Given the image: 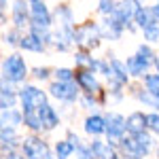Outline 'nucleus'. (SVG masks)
Here are the masks:
<instances>
[{"instance_id":"1","label":"nucleus","mask_w":159,"mask_h":159,"mask_svg":"<svg viewBox=\"0 0 159 159\" xmlns=\"http://www.w3.org/2000/svg\"><path fill=\"white\" fill-rule=\"evenodd\" d=\"M19 98H21V106L25 110H40L45 104H47V96L45 91H40L36 87H24L19 91Z\"/></svg>"},{"instance_id":"2","label":"nucleus","mask_w":159,"mask_h":159,"mask_svg":"<svg viewBox=\"0 0 159 159\" xmlns=\"http://www.w3.org/2000/svg\"><path fill=\"white\" fill-rule=\"evenodd\" d=\"M100 28H96L93 24H85L76 28V45L83 49H96L100 45Z\"/></svg>"},{"instance_id":"3","label":"nucleus","mask_w":159,"mask_h":159,"mask_svg":"<svg viewBox=\"0 0 159 159\" xmlns=\"http://www.w3.org/2000/svg\"><path fill=\"white\" fill-rule=\"evenodd\" d=\"M11 81V83H19L25 79V61L19 55H9L4 60V81Z\"/></svg>"},{"instance_id":"4","label":"nucleus","mask_w":159,"mask_h":159,"mask_svg":"<svg viewBox=\"0 0 159 159\" xmlns=\"http://www.w3.org/2000/svg\"><path fill=\"white\" fill-rule=\"evenodd\" d=\"M21 148H24V155L28 159H47L49 157L47 144L43 140H38V138H25Z\"/></svg>"},{"instance_id":"5","label":"nucleus","mask_w":159,"mask_h":159,"mask_svg":"<svg viewBox=\"0 0 159 159\" xmlns=\"http://www.w3.org/2000/svg\"><path fill=\"white\" fill-rule=\"evenodd\" d=\"M140 11V4H138V0H121L119 4H117V9H115V17L123 21L125 25H129L132 19H136V13ZM132 28V25H129Z\"/></svg>"},{"instance_id":"6","label":"nucleus","mask_w":159,"mask_h":159,"mask_svg":"<svg viewBox=\"0 0 159 159\" xmlns=\"http://www.w3.org/2000/svg\"><path fill=\"white\" fill-rule=\"evenodd\" d=\"M125 129H127V121L123 119L121 115L110 112L108 117H106V134H108V138L119 140V138L125 134Z\"/></svg>"},{"instance_id":"7","label":"nucleus","mask_w":159,"mask_h":159,"mask_svg":"<svg viewBox=\"0 0 159 159\" xmlns=\"http://www.w3.org/2000/svg\"><path fill=\"white\" fill-rule=\"evenodd\" d=\"M51 96L57 100H64V102H72V100H76V96H79V91H76V85H74L72 81L70 83H53L51 85Z\"/></svg>"},{"instance_id":"8","label":"nucleus","mask_w":159,"mask_h":159,"mask_svg":"<svg viewBox=\"0 0 159 159\" xmlns=\"http://www.w3.org/2000/svg\"><path fill=\"white\" fill-rule=\"evenodd\" d=\"M127 66L121 64L119 60H110V72H108V81L115 87H121L127 83Z\"/></svg>"},{"instance_id":"9","label":"nucleus","mask_w":159,"mask_h":159,"mask_svg":"<svg viewBox=\"0 0 159 159\" xmlns=\"http://www.w3.org/2000/svg\"><path fill=\"white\" fill-rule=\"evenodd\" d=\"M32 24L43 25V28H49L51 25L49 9H47L45 2H40V0H34V2H32Z\"/></svg>"},{"instance_id":"10","label":"nucleus","mask_w":159,"mask_h":159,"mask_svg":"<svg viewBox=\"0 0 159 159\" xmlns=\"http://www.w3.org/2000/svg\"><path fill=\"white\" fill-rule=\"evenodd\" d=\"M123 28H125V24H123V21H119V19H117L115 15H110L108 19H106V21L102 24L100 32H102V34H104L106 38H112V40H115V38H119V36H121Z\"/></svg>"},{"instance_id":"11","label":"nucleus","mask_w":159,"mask_h":159,"mask_svg":"<svg viewBox=\"0 0 159 159\" xmlns=\"http://www.w3.org/2000/svg\"><path fill=\"white\" fill-rule=\"evenodd\" d=\"M76 83L83 87L89 96H93V93L100 91V85H98V81H96V76H93V72H89V70H81V72L76 74Z\"/></svg>"},{"instance_id":"12","label":"nucleus","mask_w":159,"mask_h":159,"mask_svg":"<svg viewBox=\"0 0 159 159\" xmlns=\"http://www.w3.org/2000/svg\"><path fill=\"white\" fill-rule=\"evenodd\" d=\"M157 17H155V13L153 9H144V7H140V11L136 13V24L140 25L142 30H151V28H159L157 25Z\"/></svg>"},{"instance_id":"13","label":"nucleus","mask_w":159,"mask_h":159,"mask_svg":"<svg viewBox=\"0 0 159 159\" xmlns=\"http://www.w3.org/2000/svg\"><path fill=\"white\" fill-rule=\"evenodd\" d=\"M144 127H147V115L144 112H132L127 117V132L132 136L144 134Z\"/></svg>"},{"instance_id":"14","label":"nucleus","mask_w":159,"mask_h":159,"mask_svg":"<svg viewBox=\"0 0 159 159\" xmlns=\"http://www.w3.org/2000/svg\"><path fill=\"white\" fill-rule=\"evenodd\" d=\"M89 148H91V153H93V159H117V155H115L112 147H110V144H106V142L93 140V142L89 144Z\"/></svg>"},{"instance_id":"15","label":"nucleus","mask_w":159,"mask_h":159,"mask_svg":"<svg viewBox=\"0 0 159 159\" xmlns=\"http://www.w3.org/2000/svg\"><path fill=\"white\" fill-rule=\"evenodd\" d=\"M85 132L91 136H100L106 132V119H102L98 115H93V117H87L85 121Z\"/></svg>"},{"instance_id":"16","label":"nucleus","mask_w":159,"mask_h":159,"mask_svg":"<svg viewBox=\"0 0 159 159\" xmlns=\"http://www.w3.org/2000/svg\"><path fill=\"white\" fill-rule=\"evenodd\" d=\"M38 115H40V121H43V127H45V129H53V127L60 123L57 115H55V110L51 108L49 104H45L43 108L38 110Z\"/></svg>"},{"instance_id":"17","label":"nucleus","mask_w":159,"mask_h":159,"mask_svg":"<svg viewBox=\"0 0 159 159\" xmlns=\"http://www.w3.org/2000/svg\"><path fill=\"white\" fill-rule=\"evenodd\" d=\"M125 66H127V72L132 74V76H142V74H147V68H148V64L144 60H140L138 55L129 57Z\"/></svg>"},{"instance_id":"18","label":"nucleus","mask_w":159,"mask_h":159,"mask_svg":"<svg viewBox=\"0 0 159 159\" xmlns=\"http://www.w3.org/2000/svg\"><path fill=\"white\" fill-rule=\"evenodd\" d=\"M13 21L17 28H24L28 21V11H25V2L24 0H15L13 4Z\"/></svg>"},{"instance_id":"19","label":"nucleus","mask_w":159,"mask_h":159,"mask_svg":"<svg viewBox=\"0 0 159 159\" xmlns=\"http://www.w3.org/2000/svg\"><path fill=\"white\" fill-rule=\"evenodd\" d=\"M74 142H70V140H60L57 144H55V157L57 159H68L70 155L74 153Z\"/></svg>"},{"instance_id":"20","label":"nucleus","mask_w":159,"mask_h":159,"mask_svg":"<svg viewBox=\"0 0 159 159\" xmlns=\"http://www.w3.org/2000/svg\"><path fill=\"white\" fill-rule=\"evenodd\" d=\"M24 121H25V125H28L30 129H34V132H40V129H43V121H40L38 110H25Z\"/></svg>"},{"instance_id":"21","label":"nucleus","mask_w":159,"mask_h":159,"mask_svg":"<svg viewBox=\"0 0 159 159\" xmlns=\"http://www.w3.org/2000/svg\"><path fill=\"white\" fill-rule=\"evenodd\" d=\"M19 45H21L24 49H28V51H43V49H45V45H43V43H40V40H38L34 34H28V36H24Z\"/></svg>"},{"instance_id":"22","label":"nucleus","mask_w":159,"mask_h":159,"mask_svg":"<svg viewBox=\"0 0 159 159\" xmlns=\"http://www.w3.org/2000/svg\"><path fill=\"white\" fill-rule=\"evenodd\" d=\"M144 85H147L148 93L159 100V74H147L144 76Z\"/></svg>"},{"instance_id":"23","label":"nucleus","mask_w":159,"mask_h":159,"mask_svg":"<svg viewBox=\"0 0 159 159\" xmlns=\"http://www.w3.org/2000/svg\"><path fill=\"white\" fill-rule=\"evenodd\" d=\"M21 119H24V115H19L17 110H13V108L2 110V123H4V125L15 127V125H19V121H21Z\"/></svg>"},{"instance_id":"24","label":"nucleus","mask_w":159,"mask_h":159,"mask_svg":"<svg viewBox=\"0 0 159 159\" xmlns=\"http://www.w3.org/2000/svg\"><path fill=\"white\" fill-rule=\"evenodd\" d=\"M15 91H13L11 87H7V81H4V85H2V110H9L13 108V104H15Z\"/></svg>"},{"instance_id":"25","label":"nucleus","mask_w":159,"mask_h":159,"mask_svg":"<svg viewBox=\"0 0 159 159\" xmlns=\"http://www.w3.org/2000/svg\"><path fill=\"white\" fill-rule=\"evenodd\" d=\"M30 34H34V36L43 43V45H47L51 43V34H49V28H43V25H34L32 24V32Z\"/></svg>"},{"instance_id":"26","label":"nucleus","mask_w":159,"mask_h":159,"mask_svg":"<svg viewBox=\"0 0 159 159\" xmlns=\"http://www.w3.org/2000/svg\"><path fill=\"white\" fill-rule=\"evenodd\" d=\"M74 60H76V64H79V66L89 68V70H93V66H96V61L91 60L87 53H76V55H74Z\"/></svg>"},{"instance_id":"27","label":"nucleus","mask_w":159,"mask_h":159,"mask_svg":"<svg viewBox=\"0 0 159 159\" xmlns=\"http://www.w3.org/2000/svg\"><path fill=\"white\" fill-rule=\"evenodd\" d=\"M55 76H57L60 83H70L76 74H72V70H68V68H57L55 70Z\"/></svg>"},{"instance_id":"28","label":"nucleus","mask_w":159,"mask_h":159,"mask_svg":"<svg viewBox=\"0 0 159 159\" xmlns=\"http://www.w3.org/2000/svg\"><path fill=\"white\" fill-rule=\"evenodd\" d=\"M136 55H138L140 60H144V61L148 64V66H151V61H155V60H153L155 55H153V51H151V47H147V45L138 47V53H136Z\"/></svg>"},{"instance_id":"29","label":"nucleus","mask_w":159,"mask_h":159,"mask_svg":"<svg viewBox=\"0 0 159 159\" xmlns=\"http://www.w3.org/2000/svg\"><path fill=\"white\" fill-rule=\"evenodd\" d=\"M147 127L151 132L159 134V115H147Z\"/></svg>"},{"instance_id":"30","label":"nucleus","mask_w":159,"mask_h":159,"mask_svg":"<svg viewBox=\"0 0 159 159\" xmlns=\"http://www.w3.org/2000/svg\"><path fill=\"white\" fill-rule=\"evenodd\" d=\"M115 9H117V7H115V2H112V0H100V11L104 13V15H112V13H115Z\"/></svg>"},{"instance_id":"31","label":"nucleus","mask_w":159,"mask_h":159,"mask_svg":"<svg viewBox=\"0 0 159 159\" xmlns=\"http://www.w3.org/2000/svg\"><path fill=\"white\" fill-rule=\"evenodd\" d=\"M34 76H36V79H47V76H49V70H47V68H36V70H34Z\"/></svg>"},{"instance_id":"32","label":"nucleus","mask_w":159,"mask_h":159,"mask_svg":"<svg viewBox=\"0 0 159 159\" xmlns=\"http://www.w3.org/2000/svg\"><path fill=\"white\" fill-rule=\"evenodd\" d=\"M4 40H7L9 45H15V43H17V34H15V32H9V34L4 36Z\"/></svg>"},{"instance_id":"33","label":"nucleus","mask_w":159,"mask_h":159,"mask_svg":"<svg viewBox=\"0 0 159 159\" xmlns=\"http://www.w3.org/2000/svg\"><path fill=\"white\" fill-rule=\"evenodd\" d=\"M153 13H155V17H157V19H159V2H157V4H155V7H153Z\"/></svg>"},{"instance_id":"34","label":"nucleus","mask_w":159,"mask_h":159,"mask_svg":"<svg viewBox=\"0 0 159 159\" xmlns=\"http://www.w3.org/2000/svg\"><path fill=\"white\" fill-rule=\"evenodd\" d=\"M155 66H157V68H159V55H157V57H155Z\"/></svg>"},{"instance_id":"35","label":"nucleus","mask_w":159,"mask_h":159,"mask_svg":"<svg viewBox=\"0 0 159 159\" xmlns=\"http://www.w3.org/2000/svg\"><path fill=\"white\" fill-rule=\"evenodd\" d=\"M157 106H159V102H157Z\"/></svg>"},{"instance_id":"36","label":"nucleus","mask_w":159,"mask_h":159,"mask_svg":"<svg viewBox=\"0 0 159 159\" xmlns=\"http://www.w3.org/2000/svg\"><path fill=\"white\" fill-rule=\"evenodd\" d=\"M32 2H34V0H32Z\"/></svg>"},{"instance_id":"37","label":"nucleus","mask_w":159,"mask_h":159,"mask_svg":"<svg viewBox=\"0 0 159 159\" xmlns=\"http://www.w3.org/2000/svg\"><path fill=\"white\" fill-rule=\"evenodd\" d=\"M24 159H25V157H24Z\"/></svg>"}]
</instances>
